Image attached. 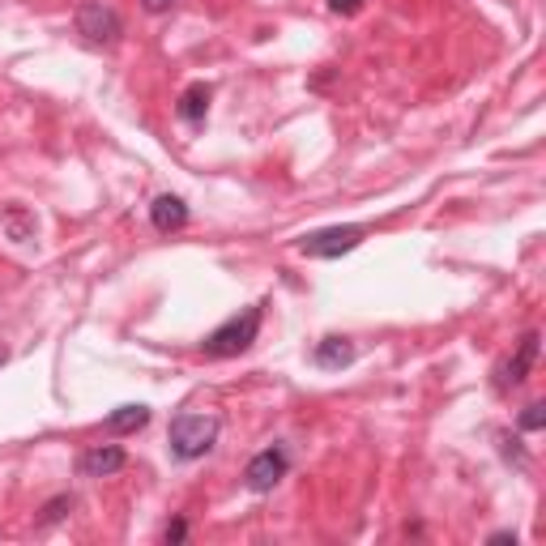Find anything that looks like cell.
Returning a JSON list of instances; mask_svg holds the SVG:
<instances>
[{
    "label": "cell",
    "instance_id": "cell-1",
    "mask_svg": "<svg viewBox=\"0 0 546 546\" xmlns=\"http://www.w3.org/2000/svg\"><path fill=\"white\" fill-rule=\"evenodd\" d=\"M218 414H201V410H184L171 419V431H167V448L175 461H201L210 448L218 444Z\"/></svg>",
    "mask_w": 546,
    "mask_h": 546
},
{
    "label": "cell",
    "instance_id": "cell-2",
    "mask_svg": "<svg viewBox=\"0 0 546 546\" xmlns=\"http://www.w3.org/2000/svg\"><path fill=\"white\" fill-rule=\"evenodd\" d=\"M261 320H265L261 303H252V308L227 316L214 333H205L201 355H205V359H235V355H244V350L256 342V333H261Z\"/></svg>",
    "mask_w": 546,
    "mask_h": 546
},
{
    "label": "cell",
    "instance_id": "cell-3",
    "mask_svg": "<svg viewBox=\"0 0 546 546\" xmlns=\"http://www.w3.org/2000/svg\"><path fill=\"white\" fill-rule=\"evenodd\" d=\"M73 26H77V35H82V43L99 47V52H107V47H116L124 39V18L111 5H103V0H82Z\"/></svg>",
    "mask_w": 546,
    "mask_h": 546
},
{
    "label": "cell",
    "instance_id": "cell-4",
    "mask_svg": "<svg viewBox=\"0 0 546 546\" xmlns=\"http://www.w3.org/2000/svg\"><path fill=\"white\" fill-rule=\"evenodd\" d=\"M363 239H367V227H359V222H346V227H325V231L303 235L299 239V252L312 256V261H337V256L355 252Z\"/></svg>",
    "mask_w": 546,
    "mask_h": 546
},
{
    "label": "cell",
    "instance_id": "cell-5",
    "mask_svg": "<svg viewBox=\"0 0 546 546\" xmlns=\"http://www.w3.org/2000/svg\"><path fill=\"white\" fill-rule=\"evenodd\" d=\"M286 470H291V453H286V444H269V448H261V453L248 461L244 487L252 495H269L286 478Z\"/></svg>",
    "mask_w": 546,
    "mask_h": 546
},
{
    "label": "cell",
    "instance_id": "cell-6",
    "mask_svg": "<svg viewBox=\"0 0 546 546\" xmlns=\"http://www.w3.org/2000/svg\"><path fill=\"white\" fill-rule=\"evenodd\" d=\"M538 342H542V333L538 329H529L521 342H517V350H512V359L495 372V389L500 393H508V389H521V384L529 380V372H534V363H538Z\"/></svg>",
    "mask_w": 546,
    "mask_h": 546
},
{
    "label": "cell",
    "instance_id": "cell-7",
    "mask_svg": "<svg viewBox=\"0 0 546 546\" xmlns=\"http://www.w3.org/2000/svg\"><path fill=\"white\" fill-rule=\"evenodd\" d=\"M124 465H128V457H124L120 444H94L77 457V474L82 478H111V474H120Z\"/></svg>",
    "mask_w": 546,
    "mask_h": 546
},
{
    "label": "cell",
    "instance_id": "cell-8",
    "mask_svg": "<svg viewBox=\"0 0 546 546\" xmlns=\"http://www.w3.org/2000/svg\"><path fill=\"white\" fill-rule=\"evenodd\" d=\"M312 363L320 367V372H342V367L355 363V342H350V337H337V333L320 337V342L312 346Z\"/></svg>",
    "mask_w": 546,
    "mask_h": 546
},
{
    "label": "cell",
    "instance_id": "cell-9",
    "mask_svg": "<svg viewBox=\"0 0 546 546\" xmlns=\"http://www.w3.org/2000/svg\"><path fill=\"white\" fill-rule=\"evenodd\" d=\"M150 222H154V231H163V235L184 231L188 227V205L180 197H171V192H163V197L150 205Z\"/></svg>",
    "mask_w": 546,
    "mask_h": 546
},
{
    "label": "cell",
    "instance_id": "cell-10",
    "mask_svg": "<svg viewBox=\"0 0 546 546\" xmlns=\"http://www.w3.org/2000/svg\"><path fill=\"white\" fill-rule=\"evenodd\" d=\"M175 116H180L184 124H201L205 116H210V86H205V82H192V86L180 94V103H175Z\"/></svg>",
    "mask_w": 546,
    "mask_h": 546
},
{
    "label": "cell",
    "instance_id": "cell-11",
    "mask_svg": "<svg viewBox=\"0 0 546 546\" xmlns=\"http://www.w3.org/2000/svg\"><path fill=\"white\" fill-rule=\"evenodd\" d=\"M146 423H150V406H120L103 419V431L107 436H133V431H141Z\"/></svg>",
    "mask_w": 546,
    "mask_h": 546
},
{
    "label": "cell",
    "instance_id": "cell-12",
    "mask_svg": "<svg viewBox=\"0 0 546 546\" xmlns=\"http://www.w3.org/2000/svg\"><path fill=\"white\" fill-rule=\"evenodd\" d=\"M0 227H5L13 244H26V239H35V214H26L22 205H9V210L0 214Z\"/></svg>",
    "mask_w": 546,
    "mask_h": 546
},
{
    "label": "cell",
    "instance_id": "cell-13",
    "mask_svg": "<svg viewBox=\"0 0 546 546\" xmlns=\"http://www.w3.org/2000/svg\"><path fill=\"white\" fill-rule=\"evenodd\" d=\"M73 504H77L73 495H56V500H47V504H43V517H39V525H43V529L60 525V521L69 517V512H73Z\"/></svg>",
    "mask_w": 546,
    "mask_h": 546
},
{
    "label": "cell",
    "instance_id": "cell-14",
    "mask_svg": "<svg viewBox=\"0 0 546 546\" xmlns=\"http://www.w3.org/2000/svg\"><path fill=\"white\" fill-rule=\"evenodd\" d=\"M546 427V410L542 401H529V406L521 410V431H542Z\"/></svg>",
    "mask_w": 546,
    "mask_h": 546
},
{
    "label": "cell",
    "instance_id": "cell-15",
    "mask_svg": "<svg viewBox=\"0 0 546 546\" xmlns=\"http://www.w3.org/2000/svg\"><path fill=\"white\" fill-rule=\"evenodd\" d=\"M329 9L337 13V18H355V13L363 9V0H329Z\"/></svg>",
    "mask_w": 546,
    "mask_h": 546
},
{
    "label": "cell",
    "instance_id": "cell-16",
    "mask_svg": "<svg viewBox=\"0 0 546 546\" xmlns=\"http://www.w3.org/2000/svg\"><path fill=\"white\" fill-rule=\"evenodd\" d=\"M175 5H180V0H141V9H146V13H167Z\"/></svg>",
    "mask_w": 546,
    "mask_h": 546
},
{
    "label": "cell",
    "instance_id": "cell-17",
    "mask_svg": "<svg viewBox=\"0 0 546 546\" xmlns=\"http://www.w3.org/2000/svg\"><path fill=\"white\" fill-rule=\"evenodd\" d=\"M184 538H188V525L184 521H171L167 525V542H184Z\"/></svg>",
    "mask_w": 546,
    "mask_h": 546
},
{
    "label": "cell",
    "instance_id": "cell-18",
    "mask_svg": "<svg viewBox=\"0 0 546 546\" xmlns=\"http://www.w3.org/2000/svg\"><path fill=\"white\" fill-rule=\"evenodd\" d=\"M5 359H9V350H5V346H0V367H5Z\"/></svg>",
    "mask_w": 546,
    "mask_h": 546
}]
</instances>
